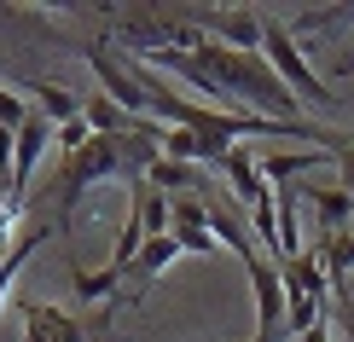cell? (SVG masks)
Wrapping results in <instances>:
<instances>
[{
    "label": "cell",
    "mask_w": 354,
    "mask_h": 342,
    "mask_svg": "<svg viewBox=\"0 0 354 342\" xmlns=\"http://www.w3.org/2000/svg\"><path fill=\"white\" fill-rule=\"evenodd\" d=\"M198 64L209 70V82L232 99V111H250L261 122H302V99L279 82V70L268 64L261 53H232L221 41H203L198 47Z\"/></svg>",
    "instance_id": "1"
},
{
    "label": "cell",
    "mask_w": 354,
    "mask_h": 342,
    "mask_svg": "<svg viewBox=\"0 0 354 342\" xmlns=\"http://www.w3.org/2000/svg\"><path fill=\"white\" fill-rule=\"evenodd\" d=\"M331 162H337V186H343L348 198H354V145H343V151H337Z\"/></svg>",
    "instance_id": "19"
},
{
    "label": "cell",
    "mask_w": 354,
    "mask_h": 342,
    "mask_svg": "<svg viewBox=\"0 0 354 342\" xmlns=\"http://www.w3.org/2000/svg\"><path fill=\"white\" fill-rule=\"evenodd\" d=\"M12 151H18V128H0V180L12 186Z\"/></svg>",
    "instance_id": "18"
},
{
    "label": "cell",
    "mask_w": 354,
    "mask_h": 342,
    "mask_svg": "<svg viewBox=\"0 0 354 342\" xmlns=\"http://www.w3.org/2000/svg\"><path fill=\"white\" fill-rule=\"evenodd\" d=\"M297 198L314 203V227L319 238H337V232H348V220H354V198L343 186H326V180H302L297 186Z\"/></svg>",
    "instance_id": "7"
},
{
    "label": "cell",
    "mask_w": 354,
    "mask_h": 342,
    "mask_svg": "<svg viewBox=\"0 0 354 342\" xmlns=\"http://www.w3.org/2000/svg\"><path fill=\"white\" fill-rule=\"evenodd\" d=\"M261 58L279 70V82H285L297 99H308V105H319V111H337V105H343V99L314 76V64H308L302 41L290 35V23L279 18V12H268V6H261Z\"/></svg>",
    "instance_id": "2"
},
{
    "label": "cell",
    "mask_w": 354,
    "mask_h": 342,
    "mask_svg": "<svg viewBox=\"0 0 354 342\" xmlns=\"http://www.w3.org/2000/svg\"><path fill=\"white\" fill-rule=\"evenodd\" d=\"M174 256H180V244H174V238H145V249L134 256L128 273H134V278H157V273H169Z\"/></svg>",
    "instance_id": "14"
},
{
    "label": "cell",
    "mask_w": 354,
    "mask_h": 342,
    "mask_svg": "<svg viewBox=\"0 0 354 342\" xmlns=\"http://www.w3.org/2000/svg\"><path fill=\"white\" fill-rule=\"evenodd\" d=\"M302 342H331V331H326V325H319V331H308Z\"/></svg>",
    "instance_id": "20"
},
{
    "label": "cell",
    "mask_w": 354,
    "mask_h": 342,
    "mask_svg": "<svg viewBox=\"0 0 354 342\" xmlns=\"http://www.w3.org/2000/svg\"><path fill=\"white\" fill-rule=\"evenodd\" d=\"M209 35L232 53H261V6H215Z\"/></svg>",
    "instance_id": "6"
},
{
    "label": "cell",
    "mask_w": 354,
    "mask_h": 342,
    "mask_svg": "<svg viewBox=\"0 0 354 342\" xmlns=\"http://www.w3.org/2000/svg\"><path fill=\"white\" fill-rule=\"evenodd\" d=\"M82 122L93 128V133H105V140H116V133H122L128 122H134V116H122V111H116V105H111L105 93H93V99L82 105Z\"/></svg>",
    "instance_id": "15"
},
{
    "label": "cell",
    "mask_w": 354,
    "mask_h": 342,
    "mask_svg": "<svg viewBox=\"0 0 354 342\" xmlns=\"http://www.w3.org/2000/svg\"><path fill=\"white\" fill-rule=\"evenodd\" d=\"M18 93H24V99H35V111L47 116L53 128L82 122V99H70V87H58V82H18Z\"/></svg>",
    "instance_id": "9"
},
{
    "label": "cell",
    "mask_w": 354,
    "mask_h": 342,
    "mask_svg": "<svg viewBox=\"0 0 354 342\" xmlns=\"http://www.w3.org/2000/svg\"><path fill=\"white\" fill-rule=\"evenodd\" d=\"M244 273H250V290H256V342H285V307H290V290H285L279 261H273V256H256Z\"/></svg>",
    "instance_id": "4"
},
{
    "label": "cell",
    "mask_w": 354,
    "mask_h": 342,
    "mask_svg": "<svg viewBox=\"0 0 354 342\" xmlns=\"http://www.w3.org/2000/svg\"><path fill=\"white\" fill-rule=\"evenodd\" d=\"M169 203L174 198H163V191H157V186H134V215L145 220V238H169Z\"/></svg>",
    "instance_id": "13"
},
{
    "label": "cell",
    "mask_w": 354,
    "mask_h": 342,
    "mask_svg": "<svg viewBox=\"0 0 354 342\" xmlns=\"http://www.w3.org/2000/svg\"><path fill=\"white\" fill-rule=\"evenodd\" d=\"M337 331H343V342H354V296L348 290H331V314H326Z\"/></svg>",
    "instance_id": "17"
},
{
    "label": "cell",
    "mask_w": 354,
    "mask_h": 342,
    "mask_svg": "<svg viewBox=\"0 0 354 342\" xmlns=\"http://www.w3.org/2000/svg\"><path fill=\"white\" fill-rule=\"evenodd\" d=\"M24 342H82V325L53 302H24Z\"/></svg>",
    "instance_id": "8"
},
{
    "label": "cell",
    "mask_w": 354,
    "mask_h": 342,
    "mask_svg": "<svg viewBox=\"0 0 354 342\" xmlns=\"http://www.w3.org/2000/svg\"><path fill=\"white\" fill-rule=\"evenodd\" d=\"M24 122H29V105H24V93L0 82V128H24Z\"/></svg>",
    "instance_id": "16"
},
{
    "label": "cell",
    "mask_w": 354,
    "mask_h": 342,
    "mask_svg": "<svg viewBox=\"0 0 354 342\" xmlns=\"http://www.w3.org/2000/svg\"><path fill=\"white\" fill-rule=\"evenodd\" d=\"M326 151H285V157H261V180H279V186H302V174L326 169Z\"/></svg>",
    "instance_id": "12"
},
{
    "label": "cell",
    "mask_w": 354,
    "mask_h": 342,
    "mask_svg": "<svg viewBox=\"0 0 354 342\" xmlns=\"http://www.w3.org/2000/svg\"><path fill=\"white\" fill-rule=\"evenodd\" d=\"M279 273H285V290H290V296H314V302H331L326 267H319V256H314V249H302V256L279 261Z\"/></svg>",
    "instance_id": "10"
},
{
    "label": "cell",
    "mask_w": 354,
    "mask_h": 342,
    "mask_svg": "<svg viewBox=\"0 0 354 342\" xmlns=\"http://www.w3.org/2000/svg\"><path fill=\"white\" fill-rule=\"evenodd\" d=\"M169 238L180 244V256H203V261L221 249V244H215V232H209V209H203L198 191H186V198H174V203H169Z\"/></svg>",
    "instance_id": "5"
},
{
    "label": "cell",
    "mask_w": 354,
    "mask_h": 342,
    "mask_svg": "<svg viewBox=\"0 0 354 342\" xmlns=\"http://www.w3.org/2000/svg\"><path fill=\"white\" fill-rule=\"evenodd\" d=\"M82 58L93 64V76H99V93H105L116 111H122V116H134V122H151V105H145L140 82L128 76V64L111 53V41H105V35H99V41H87V47H82Z\"/></svg>",
    "instance_id": "3"
},
{
    "label": "cell",
    "mask_w": 354,
    "mask_h": 342,
    "mask_svg": "<svg viewBox=\"0 0 354 342\" xmlns=\"http://www.w3.org/2000/svg\"><path fill=\"white\" fill-rule=\"evenodd\" d=\"M326 267V285L331 290H348V273H354V232H337V238H314L308 244Z\"/></svg>",
    "instance_id": "11"
}]
</instances>
